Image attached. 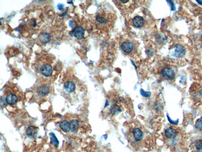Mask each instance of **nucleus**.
<instances>
[{
  "mask_svg": "<svg viewBox=\"0 0 202 152\" xmlns=\"http://www.w3.org/2000/svg\"><path fill=\"white\" fill-rule=\"evenodd\" d=\"M161 75L167 80H172L175 77V73L170 68L165 67L163 69L161 72Z\"/></svg>",
  "mask_w": 202,
  "mask_h": 152,
  "instance_id": "nucleus-1",
  "label": "nucleus"
},
{
  "mask_svg": "<svg viewBox=\"0 0 202 152\" xmlns=\"http://www.w3.org/2000/svg\"><path fill=\"white\" fill-rule=\"evenodd\" d=\"M96 19L97 22L101 25L107 24L110 21V17L108 14L104 13H98L96 15Z\"/></svg>",
  "mask_w": 202,
  "mask_h": 152,
  "instance_id": "nucleus-2",
  "label": "nucleus"
},
{
  "mask_svg": "<svg viewBox=\"0 0 202 152\" xmlns=\"http://www.w3.org/2000/svg\"><path fill=\"white\" fill-rule=\"evenodd\" d=\"M120 47L124 52L126 54L131 53L134 50L135 48L132 42L128 41L122 42Z\"/></svg>",
  "mask_w": 202,
  "mask_h": 152,
  "instance_id": "nucleus-3",
  "label": "nucleus"
},
{
  "mask_svg": "<svg viewBox=\"0 0 202 152\" xmlns=\"http://www.w3.org/2000/svg\"><path fill=\"white\" fill-rule=\"evenodd\" d=\"M85 33L84 29L81 26H77L73 30L72 33L73 36L78 39L84 38Z\"/></svg>",
  "mask_w": 202,
  "mask_h": 152,
  "instance_id": "nucleus-4",
  "label": "nucleus"
},
{
  "mask_svg": "<svg viewBox=\"0 0 202 152\" xmlns=\"http://www.w3.org/2000/svg\"><path fill=\"white\" fill-rule=\"evenodd\" d=\"M186 53V48L182 45H176L175 46L174 56L176 58H180L184 56Z\"/></svg>",
  "mask_w": 202,
  "mask_h": 152,
  "instance_id": "nucleus-5",
  "label": "nucleus"
},
{
  "mask_svg": "<svg viewBox=\"0 0 202 152\" xmlns=\"http://www.w3.org/2000/svg\"><path fill=\"white\" fill-rule=\"evenodd\" d=\"M40 71L43 75L46 77L51 76L53 73L52 67L48 64L44 65L40 68Z\"/></svg>",
  "mask_w": 202,
  "mask_h": 152,
  "instance_id": "nucleus-6",
  "label": "nucleus"
},
{
  "mask_svg": "<svg viewBox=\"0 0 202 152\" xmlns=\"http://www.w3.org/2000/svg\"><path fill=\"white\" fill-rule=\"evenodd\" d=\"M38 132V128L34 126H30L27 128L26 131L27 135L31 138L34 139L37 136Z\"/></svg>",
  "mask_w": 202,
  "mask_h": 152,
  "instance_id": "nucleus-7",
  "label": "nucleus"
},
{
  "mask_svg": "<svg viewBox=\"0 0 202 152\" xmlns=\"http://www.w3.org/2000/svg\"><path fill=\"white\" fill-rule=\"evenodd\" d=\"M132 134L134 140L136 142H140L143 138V133L139 128H136L133 129Z\"/></svg>",
  "mask_w": 202,
  "mask_h": 152,
  "instance_id": "nucleus-8",
  "label": "nucleus"
},
{
  "mask_svg": "<svg viewBox=\"0 0 202 152\" xmlns=\"http://www.w3.org/2000/svg\"><path fill=\"white\" fill-rule=\"evenodd\" d=\"M144 19L140 16H136L132 20L133 25L137 28H141L144 24Z\"/></svg>",
  "mask_w": 202,
  "mask_h": 152,
  "instance_id": "nucleus-9",
  "label": "nucleus"
},
{
  "mask_svg": "<svg viewBox=\"0 0 202 152\" xmlns=\"http://www.w3.org/2000/svg\"><path fill=\"white\" fill-rule=\"evenodd\" d=\"M165 135L168 139H174L177 135V131L172 127L167 128L165 131Z\"/></svg>",
  "mask_w": 202,
  "mask_h": 152,
  "instance_id": "nucleus-10",
  "label": "nucleus"
},
{
  "mask_svg": "<svg viewBox=\"0 0 202 152\" xmlns=\"http://www.w3.org/2000/svg\"><path fill=\"white\" fill-rule=\"evenodd\" d=\"M76 85L73 82L68 81L65 83L64 85V89L66 91L69 93L74 92L76 89Z\"/></svg>",
  "mask_w": 202,
  "mask_h": 152,
  "instance_id": "nucleus-11",
  "label": "nucleus"
},
{
  "mask_svg": "<svg viewBox=\"0 0 202 152\" xmlns=\"http://www.w3.org/2000/svg\"><path fill=\"white\" fill-rule=\"evenodd\" d=\"M49 89L48 86L42 85L39 87L38 89V93L41 96H45L49 93Z\"/></svg>",
  "mask_w": 202,
  "mask_h": 152,
  "instance_id": "nucleus-12",
  "label": "nucleus"
},
{
  "mask_svg": "<svg viewBox=\"0 0 202 152\" xmlns=\"http://www.w3.org/2000/svg\"><path fill=\"white\" fill-rule=\"evenodd\" d=\"M18 98L17 96L14 94H10L7 95L6 98V102L7 104L13 105L16 104L18 101Z\"/></svg>",
  "mask_w": 202,
  "mask_h": 152,
  "instance_id": "nucleus-13",
  "label": "nucleus"
},
{
  "mask_svg": "<svg viewBox=\"0 0 202 152\" xmlns=\"http://www.w3.org/2000/svg\"><path fill=\"white\" fill-rule=\"evenodd\" d=\"M59 127L65 133L68 132L71 130V124L67 120H63L60 122Z\"/></svg>",
  "mask_w": 202,
  "mask_h": 152,
  "instance_id": "nucleus-14",
  "label": "nucleus"
},
{
  "mask_svg": "<svg viewBox=\"0 0 202 152\" xmlns=\"http://www.w3.org/2000/svg\"><path fill=\"white\" fill-rule=\"evenodd\" d=\"M50 34L48 33H42L39 36L40 40L44 43H47L50 42Z\"/></svg>",
  "mask_w": 202,
  "mask_h": 152,
  "instance_id": "nucleus-15",
  "label": "nucleus"
},
{
  "mask_svg": "<svg viewBox=\"0 0 202 152\" xmlns=\"http://www.w3.org/2000/svg\"><path fill=\"white\" fill-rule=\"evenodd\" d=\"M49 135H50L51 143L55 146V147H58V146H59V142L58 139L57 138L55 134L53 132H51V133H49Z\"/></svg>",
  "mask_w": 202,
  "mask_h": 152,
  "instance_id": "nucleus-16",
  "label": "nucleus"
},
{
  "mask_svg": "<svg viewBox=\"0 0 202 152\" xmlns=\"http://www.w3.org/2000/svg\"><path fill=\"white\" fill-rule=\"evenodd\" d=\"M195 147L196 152H202V139H200L196 141Z\"/></svg>",
  "mask_w": 202,
  "mask_h": 152,
  "instance_id": "nucleus-17",
  "label": "nucleus"
},
{
  "mask_svg": "<svg viewBox=\"0 0 202 152\" xmlns=\"http://www.w3.org/2000/svg\"><path fill=\"white\" fill-rule=\"evenodd\" d=\"M71 124V130L72 131H76L79 128V122L77 120H75L72 122Z\"/></svg>",
  "mask_w": 202,
  "mask_h": 152,
  "instance_id": "nucleus-18",
  "label": "nucleus"
},
{
  "mask_svg": "<svg viewBox=\"0 0 202 152\" xmlns=\"http://www.w3.org/2000/svg\"><path fill=\"white\" fill-rule=\"evenodd\" d=\"M195 127L199 131H202V116L197 120Z\"/></svg>",
  "mask_w": 202,
  "mask_h": 152,
  "instance_id": "nucleus-19",
  "label": "nucleus"
},
{
  "mask_svg": "<svg viewBox=\"0 0 202 152\" xmlns=\"http://www.w3.org/2000/svg\"><path fill=\"white\" fill-rule=\"evenodd\" d=\"M140 94L143 96L146 97V98H149L150 97L151 95V93L150 91H145L143 89H141L140 90Z\"/></svg>",
  "mask_w": 202,
  "mask_h": 152,
  "instance_id": "nucleus-20",
  "label": "nucleus"
},
{
  "mask_svg": "<svg viewBox=\"0 0 202 152\" xmlns=\"http://www.w3.org/2000/svg\"><path fill=\"white\" fill-rule=\"evenodd\" d=\"M167 117L169 122L171 124H172L177 125L178 124V122H179V119H177V120L173 121L170 118L169 116L168 115H167Z\"/></svg>",
  "mask_w": 202,
  "mask_h": 152,
  "instance_id": "nucleus-21",
  "label": "nucleus"
},
{
  "mask_svg": "<svg viewBox=\"0 0 202 152\" xmlns=\"http://www.w3.org/2000/svg\"><path fill=\"white\" fill-rule=\"evenodd\" d=\"M167 2H168L169 3V5H170V6H171V10H175L176 9V8L175 6V5H174L172 1H167Z\"/></svg>",
  "mask_w": 202,
  "mask_h": 152,
  "instance_id": "nucleus-22",
  "label": "nucleus"
},
{
  "mask_svg": "<svg viewBox=\"0 0 202 152\" xmlns=\"http://www.w3.org/2000/svg\"><path fill=\"white\" fill-rule=\"evenodd\" d=\"M64 5L63 4V3H59V4H58L57 8L59 10H63L64 9Z\"/></svg>",
  "mask_w": 202,
  "mask_h": 152,
  "instance_id": "nucleus-23",
  "label": "nucleus"
},
{
  "mask_svg": "<svg viewBox=\"0 0 202 152\" xmlns=\"http://www.w3.org/2000/svg\"><path fill=\"white\" fill-rule=\"evenodd\" d=\"M76 23L74 21H72V20H71L69 22V25L72 28H74V27L76 25Z\"/></svg>",
  "mask_w": 202,
  "mask_h": 152,
  "instance_id": "nucleus-24",
  "label": "nucleus"
},
{
  "mask_svg": "<svg viewBox=\"0 0 202 152\" xmlns=\"http://www.w3.org/2000/svg\"><path fill=\"white\" fill-rule=\"evenodd\" d=\"M196 2L202 6V0H198V1H196Z\"/></svg>",
  "mask_w": 202,
  "mask_h": 152,
  "instance_id": "nucleus-25",
  "label": "nucleus"
},
{
  "mask_svg": "<svg viewBox=\"0 0 202 152\" xmlns=\"http://www.w3.org/2000/svg\"><path fill=\"white\" fill-rule=\"evenodd\" d=\"M71 2H72V3H73L72 1H71ZM71 3V1H70V2L69 3ZM70 4H71V3H70Z\"/></svg>",
  "mask_w": 202,
  "mask_h": 152,
  "instance_id": "nucleus-26",
  "label": "nucleus"
}]
</instances>
